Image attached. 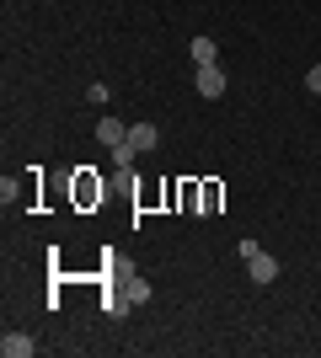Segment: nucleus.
<instances>
[{"label":"nucleus","instance_id":"nucleus-4","mask_svg":"<svg viewBox=\"0 0 321 358\" xmlns=\"http://www.w3.org/2000/svg\"><path fill=\"white\" fill-rule=\"evenodd\" d=\"M32 348H38V343H32V337H22V331H6V337H0V353H6V358H27Z\"/></svg>","mask_w":321,"mask_h":358},{"label":"nucleus","instance_id":"nucleus-7","mask_svg":"<svg viewBox=\"0 0 321 358\" xmlns=\"http://www.w3.org/2000/svg\"><path fill=\"white\" fill-rule=\"evenodd\" d=\"M193 59L199 64H220V43H214V38H193Z\"/></svg>","mask_w":321,"mask_h":358},{"label":"nucleus","instance_id":"nucleus-6","mask_svg":"<svg viewBox=\"0 0 321 358\" xmlns=\"http://www.w3.org/2000/svg\"><path fill=\"white\" fill-rule=\"evenodd\" d=\"M129 145H134L139 155H145V150H155V145H161V134H155V123H139V129H129Z\"/></svg>","mask_w":321,"mask_h":358},{"label":"nucleus","instance_id":"nucleus-1","mask_svg":"<svg viewBox=\"0 0 321 358\" xmlns=\"http://www.w3.org/2000/svg\"><path fill=\"white\" fill-rule=\"evenodd\" d=\"M199 96H225V70L220 64H199Z\"/></svg>","mask_w":321,"mask_h":358},{"label":"nucleus","instance_id":"nucleus-9","mask_svg":"<svg viewBox=\"0 0 321 358\" xmlns=\"http://www.w3.org/2000/svg\"><path fill=\"white\" fill-rule=\"evenodd\" d=\"M306 86H311V91H316V96H321V64H316V70L306 75Z\"/></svg>","mask_w":321,"mask_h":358},{"label":"nucleus","instance_id":"nucleus-3","mask_svg":"<svg viewBox=\"0 0 321 358\" xmlns=\"http://www.w3.org/2000/svg\"><path fill=\"white\" fill-rule=\"evenodd\" d=\"M118 278H123V294H129V305H145V299H150V284H145V278H134L129 268H118Z\"/></svg>","mask_w":321,"mask_h":358},{"label":"nucleus","instance_id":"nucleus-8","mask_svg":"<svg viewBox=\"0 0 321 358\" xmlns=\"http://www.w3.org/2000/svg\"><path fill=\"white\" fill-rule=\"evenodd\" d=\"M134 155H139V150L129 145V139H123V145L113 150V166H118V171H129V166H134Z\"/></svg>","mask_w":321,"mask_h":358},{"label":"nucleus","instance_id":"nucleus-5","mask_svg":"<svg viewBox=\"0 0 321 358\" xmlns=\"http://www.w3.org/2000/svg\"><path fill=\"white\" fill-rule=\"evenodd\" d=\"M246 268H252V278H257V284H273V278H278V262H273L268 252H257L252 262H246Z\"/></svg>","mask_w":321,"mask_h":358},{"label":"nucleus","instance_id":"nucleus-2","mask_svg":"<svg viewBox=\"0 0 321 358\" xmlns=\"http://www.w3.org/2000/svg\"><path fill=\"white\" fill-rule=\"evenodd\" d=\"M123 139H129V123H118V118H102V123H97V145L118 150Z\"/></svg>","mask_w":321,"mask_h":358}]
</instances>
